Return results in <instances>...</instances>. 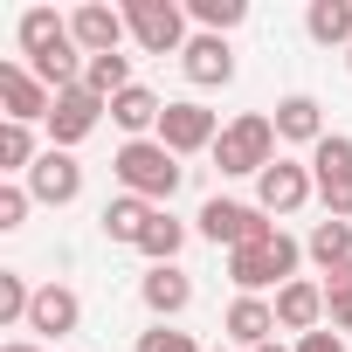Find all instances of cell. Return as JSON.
<instances>
[{
  "mask_svg": "<svg viewBox=\"0 0 352 352\" xmlns=\"http://www.w3.org/2000/svg\"><path fill=\"white\" fill-rule=\"evenodd\" d=\"M118 180H124V194H138V201H173L180 194V159H173L159 138H131V145H118Z\"/></svg>",
  "mask_w": 352,
  "mask_h": 352,
  "instance_id": "1",
  "label": "cell"
},
{
  "mask_svg": "<svg viewBox=\"0 0 352 352\" xmlns=\"http://www.w3.org/2000/svg\"><path fill=\"white\" fill-rule=\"evenodd\" d=\"M290 270H297V242H290L283 228H276L270 242H249V249H235V256H228V276H235V290H242V297H256V290H270V283H276V290H283V283H297Z\"/></svg>",
  "mask_w": 352,
  "mask_h": 352,
  "instance_id": "2",
  "label": "cell"
},
{
  "mask_svg": "<svg viewBox=\"0 0 352 352\" xmlns=\"http://www.w3.org/2000/svg\"><path fill=\"white\" fill-rule=\"evenodd\" d=\"M214 166L221 173H263V166H276V118H235L214 138Z\"/></svg>",
  "mask_w": 352,
  "mask_h": 352,
  "instance_id": "3",
  "label": "cell"
},
{
  "mask_svg": "<svg viewBox=\"0 0 352 352\" xmlns=\"http://www.w3.org/2000/svg\"><path fill=\"white\" fill-rule=\"evenodd\" d=\"M311 180L331 208V221H352V138L345 131H324L318 152H311Z\"/></svg>",
  "mask_w": 352,
  "mask_h": 352,
  "instance_id": "4",
  "label": "cell"
},
{
  "mask_svg": "<svg viewBox=\"0 0 352 352\" xmlns=\"http://www.w3.org/2000/svg\"><path fill=\"white\" fill-rule=\"evenodd\" d=\"M201 235L235 256V249H249V242H270L276 228H270V214L249 208V201H208V208H201Z\"/></svg>",
  "mask_w": 352,
  "mask_h": 352,
  "instance_id": "5",
  "label": "cell"
},
{
  "mask_svg": "<svg viewBox=\"0 0 352 352\" xmlns=\"http://www.w3.org/2000/svg\"><path fill=\"white\" fill-rule=\"evenodd\" d=\"M124 28L138 35L145 56H180V49H187V14L173 8V0H131V8H124Z\"/></svg>",
  "mask_w": 352,
  "mask_h": 352,
  "instance_id": "6",
  "label": "cell"
},
{
  "mask_svg": "<svg viewBox=\"0 0 352 352\" xmlns=\"http://www.w3.org/2000/svg\"><path fill=\"white\" fill-rule=\"evenodd\" d=\"M28 194H35L42 208H69V201L83 194V166H76L69 152H56V145H49V152L28 166Z\"/></svg>",
  "mask_w": 352,
  "mask_h": 352,
  "instance_id": "7",
  "label": "cell"
},
{
  "mask_svg": "<svg viewBox=\"0 0 352 352\" xmlns=\"http://www.w3.org/2000/svg\"><path fill=\"white\" fill-rule=\"evenodd\" d=\"M311 187H318V180H311L304 166L276 159V166H263V173H256V208H263V214H297V208L311 201Z\"/></svg>",
  "mask_w": 352,
  "mask_h": 352,
  "instance_id": "8",
  "label": "cell"
},
{
  "mask_svg": "<svg viewBox=\"0 0 352 352\" xmlns=\"http://www.w3.org/2000/svg\"><path fill=\"white\" fill-rule=\"evenodd\" d=\"M104 111H111V104H104V97H90L83 83H76V90H63V97H56V111H49V138H56V152H69L76 138H90Z\"/></svg>",
  "mask_w": 352,
  "mask_h": 352,
  "instance_id": "9",
  "label": "cell"
},
{
  "mask_svg": "<svg viewBox=\"0 0 352 352\" xmlns=\"http://www.w3.org/2000/svg\"><path fill=\"white\" fill-rule=\"evenodd\" d=\"M221 131H214V111L208 104H166V118H159V145L180 159V152H201V145H214Z\"/></svg>",
  "mask_w": 352,
  "mask_h": 352,
  "instance_id": "10",
  "label": "cell"
},
{
  "mask_svg": "<svg viewBox=\"0 0 352 352\" xmlns=\"http://www.w3.org/2000/svg\"><path fill=\"white\" fill-rule=\"evenodd\" d=\"M0 104H8V124H35V118H49L56 111V97L35 83V69H21V63H0Z\"/></svg>",
  "mask_w": 352,
  "mask_h": 352,
  "instance_id": "11",
  "label": "cell"
},
{
  "mask_svg": "<svg viewBox=\"0 0 352 352\" xmlns=\"http://www.w3.org/2000/svg\"><path fill=\"white\" fill-rule=\"evenodd\" d=\"M69 35H76V49L83 56H118V42H124V14L118 8H76V21H69Z\"/></svg>",
  "mask_w": 352,
  "mask_h": 352,
  "instance_id": "12",
  "label": "cell"
},
{
  "mask_svg": "<svg viewBox=\"0 0 352 352\" xmlns=\"http://www.w3.org/2000/svg\"><path fill=\"white\" fill-rule=\"evenodd\" d=\"M180 69H187L201 90H214V83H228V76H235V56H228V42H221V35H194V42L180 49Z\"/></svg>",
  "mask_w": 352,
  "mask_h": 352,
  "instance_id": "13",
  "label": "cell"
},
{
  "mask_svg": "<svg viewBox=\"0 0 352 352\" xmlns=\"http://www.w3.org/2000/svg\"><path fill=\"white\" fill-rule=\"evenodd\" d=\"M138 297H145V311H152V318H180V311L194 304V283L173 270V263H152V276L138 283Z\"/></svg>",
  "mask_w": 352,
  "mask_h": 352,
  "instance_id": "14",
  "label": "cell"
},
{
  "mask_svg": "<svg viewBox=\"0 0 352 352\" xmlns=\"http://www.w3.org/2000/svg\"><path fill=\"white\" fill-rule=\"evenodd\" d=\"M76 318H83L76 290H63V283H42V290H35V311H28V331H49V338H63V331H76Z\"/></svg>",
  "mask_w": 352,
  "mask_h": 352,
  "instance_id": "15",
  "label": "cell"
},
{
  "mask_svg": "<svg viewBox=\"0 0 352 352\" xmlns=\"http://www.w3.org/2000/svg\"><path fill=\"white\" fill-rule=\"evenodd\" d=\"M318 318H324V290H318V283L297 276V283L276 290V324H283V331H318Z\"/></svg>",
  "mask_w": 352,
  "mask_h": 352,
  "instance_id": "16",
  "label": "cell"
},
{
  "mask_svg": "<svg viewBox=\"0 0 352 352\" xmlns=\"http://www.w3.org/2000/svg\"><path fill=\"white\" fill-rule=\"evenodd\" d=\"M270 331H276V304H263V297H235L228 304V338L235 345H270Z\"/></svg>",
  "mask_w": 352,
  "mask_h": 352,
  "instance_id": "17",
  "label": "cell"
},
{
  "mask_svg": "<svg viewBox=\"0 0 352 352\" xmlns=\"http://www.w3.org/2000/svg\"><path fill=\"white\" fill-rule=\"evenodd\" d=\"M276 138H290V145H311V152H318V138H324L318 97H283V104H276Z\"/></svg>",
  "mask_w": 352,
  "mask_h": 352,
  "instance_id": "18",
  "label": "cell"
},
{
  "mask_svg": "<svg viewBox=\"0 0 352 352\" xmlns=\"http://www.w3.org/2000/svg\"><path fill=\"white\" fill-rule=\"evenodd\" d=\"M152 214H159L152 201H138V194H118V201H111L97 221H104V235H111V242H131V249H138V235L152 228Z\"/></svg>",
  "mask_w": 352,
  "mask_h": 352,
  "instance_id": "19",
  "label": "cell"
},
{
  "mask_svg": "<svg viewBox=\"0 0 352 352\" xmlns=\"http://www.w3.org/2000/svg\"><path fill=\"white\" fill-rule=\"evenodd\" d=\"M304 28H311V42H324V49H352V0H311V14H304Z\"/></svg>",
  "mask_w": 352,
  "mask_h": 352,
  "instance_id": "20",
  "label": "cell"
},
{
  "mask_svg": "<svg viewBox=\"0 0 352 352\" xmlns=\"http://www.w3.org/2000/svg\"><path fill=\"white\" fill-rule=\"evenodd\" d=\"M83 90L90 97H124L131 90V56H83Z\"/></svg>",
  "mask_w": 352,
  "mask_h": 352,
  "instance_id": "21",
  "label": "cell"
},
{
  "mask_svg": "<svg viewBox=\"0 0 352 352\" xmlns=\"http://www.w3.org/2000/svg\"><path fill=\"white\" fill-rule=\"evenodd\" d=\"M56 42H69V21H63L56 8H28V14H21V49H28V63L49 56Z\"/></svg>",
  "mask_w": 352,
  "mask_h": 352,
  "instance_id": "22",
  "label": "cell"
},
{
  "mask_svg": "<svg viewBox=\"0 0 352 352\" xmlns=\"http://www.w3.org/2000/svg\"><path fill=\"white\" fill-rule=\"evenodd\" d=\"M304 249H311V263H318V270L331 276L338 263H352V221H318Z\"/></svg>",
  "mask_w": 352,
  "mask_h": 352,
  "instance_id": "23",
  "label": "cell"
},
{
  "mask_svg": "<svg viewBox=\"0 0 352 352\" xmlns=\"http://www.w3.org/2000/svg\"><path fill=\"white\" fill-rule=\"evenodd\" d=\"M111 118H118V124H124V131L138 138V131H152V124L166 118V104H159L152 90H138V83H131L124 97H111Z\"/></svg>",
  "mask_w": 352,
  "mask_h": 352,
  "instance_id": "24",
  "label": "cell"
},
{
  "mask_svg": "<svg viewBox=\"0 0 352 352\" xmlns=\"http://www.w3.org/2000/svg\"><path fill=\"white\" fill-rule=\"evenodd\" d=\"M180 242H187V228H180V221H173L166 208H159V214H152V228L138 235V249H145L152 263H173V256H180Z\"/></svg>",
  "mask_w": 352,
  "mask_h": 352,
  "instance_id": "25",
  "label": "cell"
},
{
  "mask_svg": "<svg viewBox=\"0 0 352 352\" xmlns=\"http://www.w3.org/2000/svg\"><path fill=\"white\" fill-rule=\"evenodd\" d=\"M35 311V290L21 283V270H0V324H28Z\"/></svg>",
  "mask_w": 352,
  "mask_h": 352,
  "instance_id": "26",
  "label": "cell"
},
{
  "mask_svg": "<svg viewBox=\"0 0 352 352\" xmlns=\"http://www.w3.org/2000/svg\"><path fill=\"white\" fill-rule=\"evenodd\" d=\"M0 166H8V173H28V166H35V138H28V124H0Z\"/></svg>",
  "mask_w": 352,
  "mask_h": 352,
  "instance_id": "27",
  "label": "cell"
},
{
  "mask_svg": "<svg viewBox=\"0 0 352 352\" xmlns=\"http://www.w3.org/2000/svg\"><path fill=\"white\" fill-rule=\"evenodd\" d=\"M242 14H249L242 0H194V21H201L208 35H228V28H235Z\"/></svg>",
  "mask_w": 352,
  "mask_h": 352,
  "instance_id": "28",
  "label": "cell"
},
{
  "mask_svg": "<svg viewBox=\"0 0 352 352\" xmlns=\"http://www.w3.org/2000/svg\"><path fill=\"white\" fill-rule=\"evenodd\" d=\"M138 352H201L187 331H173V324H159V331H138Z\"/></svg>",
  "mask_w": 352,
  "mask_h": 352,
  "instance_id": "29",
  "label": "cell"
},
{
  "mask_svg": "<svg viewBox=\"0 0 352 352\" xmlns=\"http://www.w3.org/2000/svg\"><path fill=\"white\" fill-rule=\"evenodd\" d=\"M28 201H35L28 187H0V228H21L28 221Z\"/></svg>",
  "mask_w": 352,
  "mask_h": 352,
  "instance_id": "30",
  "label": "cell"
},
{
  "mask_svg": "<svg viewBox=\"0 0 352 352\" xmlns=\"http://www.w3.org/2000/svg\"><path fill=\"white\" fill-rule=\"evenodd\" d=\"M324 311H331L338 331H352V290H324Z\"/></svg>",
  "mask_w": 352,
  "mask_h": 352,
  "instance_id": "31",
  "label": "cell"
},
{
  "mask_svg": "<svg viewBox=\"0 0 352 352\" xmlns=\"http://www.w3.org/2000/svg\"><path fill=\"white\" fill-rule=\"evenodd\" d=\"M297 352H345V338H338V331H304Z\"/></svg>",
  "mask_w": 352,
  "mask_h": 352,
  "instance_id": "32",
  "label": "cell"
},
{
  "mask_svg": "<svg viewBox=\"0 0 352 352\" xmlns=\"http://www.w3.org/2000/svg\"><path fill=\"white\" fill-rule=\"evenodd\" d=\"M324 290H352V263H338V270H331V283H324Z\"/></svg>",
  "mask_w": 352,
  "mask_h": 352,
  "instance_id": "33",
  "label": "cell"
},
{
  "mask_svg": "<svg viewBox=\"0 0 352 352\" xmlns=\"http://www.w3.org/2000/svg\"><path fill=\"white\" fill-rule=\"evenodd\" d=\"M8 352H35V345H28V338H14V345H8Z\"/></svg>",
  "mask_w": 352,
  "mask_h": 352,
  "instance_id": "34",
  "label": "cell"
},
{
  "mask_svg": "<svg viewBox=\"0 0 352 352\" xmlns=\"http://www.w3.org/2000/svg\"><path fill=\"white\" fill-rule=\"evenodd\" d=\"M256 352H283V345H276V338H270V345H256Z\"/></svg>",
  "mask_w": 352,
  "mask_h": 352,
  "instance_id": "35",
  "label": "cell"
},
{
  "mask_svg": "<svg viewBox=\"0 0 352 352\" xmlns=\"http://www.w3.org/2000/svg\"><path fill=\"white\" fill-rule=\"evenodd\" d=\"M345 63H352V49H345Z\"/></svg>",
  "mask_w": 352,
  "mask_h": 352,
  "instance_id": "36",
  "label": "cell"
}]
</instances>
